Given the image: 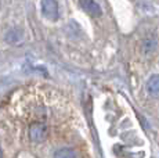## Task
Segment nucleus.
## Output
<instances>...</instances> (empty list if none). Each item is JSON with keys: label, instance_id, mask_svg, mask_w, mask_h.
Returning <instances> with one entry per match:
<instances>
[{"label": "nucleus", "instance_id": "3", "mask_svg": "<svg viewBox=\"0 0 159 158\" xmlns=\"http://www.w3.org/2000/svg\"><path fill=\"white\" fill-rule=\"evenodd\" d=\"M79 3H80L82 8H83L87 14H90L91 17H100L102 14L100 4L96 3L94 0H79Z\"/></svg>", "mask_w": 159, "mask_h": 158}, {"label": "nucleus", "instance_id": "2", "mask_svg": "<svg viewBox=\"0 0 159 158\" xmlns=\"http://www.w3.org/2000/svg\"><path fill=\"white\" fill-rule=\"evenodd\" d=\"M42 13L46 18L56 21L58 18V4L56 0H42Z\"/></svg>", "mask_w": 159, "mask_h": 158}, {"label": "nucleus", "instance_id": "5", "mask_svg": "<svg viewBox=\"0 0 159 158\" xmlns=\"http://www.w3.org/2000/svg\"><path fill=\"white\" fill-rule=\"evenodd\" d=\"M6 40L8 43H18L21 40V32L18 29H10L6 35Z\"/></svg>", "mask_w": 159, "mask_h": 158}, {"label": "nucleus", "instance_id": "4", "mask_svg": "<svg viewBox=\"0 0 159 158\" xmlns=\"http://www.w3.org/2000/svg\"><path fill=\"white\" fill-rule=\"evenodd\" d=\"M148 93L154 97H159V77H152L147 85Z\"/></svg>", "mask_w": 159, "mask_h": 158}, {"label": "nucleus", "instance_id": "6", "mask_svg": "<svg viewBox=\"0 0 159 158\" xmlns=\"http://www.w3.org/2000/svg\"><path fill=\"white\" fill-rule=\"evenodd\" d=\"M54 158H76V154L71 148H60L58 151H56Z\"/></svg>", "mask_w": 159, "mask_h": 158}, {"label": "nucleus", "instance_id": "1", "mask_svg": "<svg viewBox=\"0 0 159 158\" xmlns=\"http://www.w3.org/2000/svg\"><path fill=\"white\" fill-rule=\"evenodd\" d=\"M47 136V128L40 122H35L29 126V139L35 143L43 142Z\"/></svg>", "mask_w": 159, "mask_h": 158}]
</instances>
